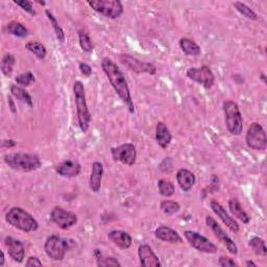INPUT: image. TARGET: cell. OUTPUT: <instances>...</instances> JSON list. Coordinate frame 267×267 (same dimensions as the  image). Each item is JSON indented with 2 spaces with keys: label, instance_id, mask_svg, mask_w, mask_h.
<instances>
[{
  "label": "cell",
  "instance_id": "obj_16",
  "mask_svg": "<svg viewBox=\"0 0 267 267\" xmlns=\"http://www.w3.org/2000/svg\"><path fill=\"white\" fill-rule=\"evenodd\" d=\"M5 244L8 249V253L10 257L17 263H22L25 257V249L24 246L19 240L13 237H7L5 239Z\"/></svg>",
  "mask_w": 267,
  "mask_h": 267
},
{
  "label": "cell",
  "instance_id": "obj_33",
  "mask_svg": "<svg viewBox=\"0 0 267 267\" xmlns=\"http://www.w3.org/2000/svg\"><path fill=\"white\" fill-rule=\"evenodd\" d=\"M95 256H96V263L97 266L100 267H108V266H121V263L115 259L114 257H103L101 253L98 252V250H95Z\"/></svg>",
  "mask_w": 267,
  "mask_h": 267
},
{
  "label": "cell",
  "instance_id": "obj_44",
  "mask_svg": "<svg viewBox=\"0 0 267 267\" xmlns=\"http://www.w3.org/2000/svg\"><path fill=\"white\" fill-rule=\"evenodd\" d=\"M6 262V257H5V253L2 252V259H0V266H4Z\"/></svg>",
  "mask_w": 267,
  "mask_h": 267
},
{
  "label": "cell",
  "instance_id": "obj_32",
  "mask_svg": "<svg viewBox=\"0 0 267 267\" xmlns=\"http://www.w3.org/2000/svg\"><path fill=\"white\" fill-rule=\"evenodd\" d=\"M158 188H159L160 194H161L164 197H170L175 192L174 185L170 181L164 180V179L160 180L158 182Z\"/></svg>",
  "mask_w": 267,
  "mask_h": 267
},
{
  "label": "cell",
  "instance_id": "obj_39",
  "mask_svg": "<svg viewBox=\"0 0 267 267\" xmlns=\"http://www.w3.org/2000/svg\"><path fill=\"white\" fill-rule=\"evenodd\" d=\"M218 265L221 267H234L238 266V264L229 257H220L218 260Z\"/></svg>",
  "mask_w": 267,
  "mask_h": 267
},
{
  "label": "cell",
  "instance_id": "obj_22",
  "mask_svg": "<svg viewBox=\"0 0 267 267\" xmlns=\"http://www.w3.org/2000/svg\"><path fill=\"white\" fill-rule=\"evenodd\" d=\"M108 238L115 246H117L118 248H120L122 250L129 249L132 243L131 236L124 231H119V230L111 231L108 234Z\"/></svg>",
  "mask_w": 267,
  "mask_h": 267
},
{
  "label": "cell",
  "instance_id": "obj_24",
  "mask_svg": "<svg viewBox=\"0 0 267 267\" xmlns=\"http://www.w3.org/2000/svg\"><path fill=\"white\" fill-rule=\"evenodd\" d=\"M229 209L232 213V215L234 217L238 218L240 221H242V224L248 225L251 221L250 215L244 211L241 204L239 203V201L237 198H231L229 201Z\"/></svg>",
  "mask_w": 267,
  "mask_h": 267
},
{
  "label": "cell",
  "instance_id": "obj_9",
  "mask_svg": "<svg viewBox=\"0 0 267 267\" xmlns=\"http://www.w3.org/2000/svg\"><path fill=\"white\" fill-rule=\"evenodd\" d=\"M184 236L189 244L196 251L205 254H216L218 248L211 240L194 231H185Z\"/></svg>",
  "mask_w": 267,
  "mask_h": 267
},
{
  "label": "cell",
  "instance_id": "obj_26",
  "mask_svg": "<svg viewBox=\"0 0 267 267\" xmlns=\"http://www.w3.org/2000/svg\"><path fill=\"white\" fill-rule=\"evenodd\" d=\"M11 94L14 98H16L17 100H19L20 102H22L26 105H29L30 108H33L34 106V101H33L31 94L23 87H20L18 85H13L11 87Z\"/></svg>",
  "mask_w": 267,
  "mask_h": 267
},
{
  "label": "cell",
  "instance_id": "obj_18",
  "mask_svg": "<svg viewBox=\"0 0 267 267\" xmlns=\"http://www.w3.org/2000/svg\"><path fill=\"white\" fill-rule=\"evenodd\" d=\"M154 236L157 239L161 240V241L168 242V243H182L183 242L182 237L175 230H173L169 227H165V226L159 227L158 229H155Z\"/></svg>",
  "mask_w": 267,
  "mask_h": 267
},
{
  "label": "cell",
  "instance_id": "obj_28",
  "mask_svg": "<svg viewBox=\"0 0 267 267\" xmlns=\"http://www.w3.org/2000/svg\"><path fill=\"white\" fill-rule=\"evenodd\" d=\"M249 246L254 251V253L256 255L266 257L267 249H266V246H265V241L262 238H260L258 236L251 238L250 241H249Z\"/></svg>",
  "mask_w": 267,
  "mask_h": 267
},
{
  "label": "cell",
  "instance_id": "obj_37",
  "mask_svg": "<svg viewBox=\"0 0 267 267\" xmlns=\"http://www.w3.org/2000/svg\"><path fill=\"white\" fill-rule=\"evenodd\" d=\"M15 81H16L17 85L20 87H29L32 83H34L36 81V78H35V75L31 71H28L25 73L19 74L15 78Z\"/></svg>",
  "mask_w": 267,
  "mask_h": 267
},
{
  "label": "cell",
  "instance_id": "obj_42",
  "mask_svg": "<svg viewBox=\"0 0 267 267\" xmlns=\"http://www.w3.org/2000/svg\"><path fill=\"white\" fill-rule=\"evenodd\" d=\"M16 144H17V142L14 141V140H4L2 146H3L4 148H5V147L11 148V147H14Z\"/></svg>",
  "mask_w": 267,
  "mask_h": 267
},
{
  "label": "cell",
  "instance_id": "obj_34",
  "mask_svg": "<svg viewBox=\"0 0 267 267\" xmlns=\"http://www.w3.org/2000/svg\"><path fill=\"white\" fill-rule=\"evenodd\" d=\"M233 5H234L235 9L237 10V12H239L242 16H244L247 19H250V20H258V15H257L250 7H248L246 4L236 2V3H234Z\"/></svg>",
  "mask_w": 267,
  "mask_h": 267
},
{
  "label": "cell",
  "instance_id": "obj_12",
  "mask_svg": "<svg viewBox=\"0 0 267 267\" xmlns=\"http://www.w3.org/2000/svg\"><path fill=\"white\" fill-rule=\"evenodd\" d=\"M206 224L211 229V231L214 233L215 237L227 248L229 253L234 255V256H236L238 254V247H237V244L233 241L232 238L224 231V229L217 224V221L214 218H213L212 216L208 215L206 217Z\"/></svg>",
  "mask_w": 267,
  "mask_h": 267
},
{
  "label": "cell",
  "instance_id": "obj_23",
  "mask_svg": "<svg viewBox=\"0 0 267 267\" xmlns=\"http://www.w3.org/2000/svg\"><path fill=\"white\" fill-rule=\"evenodd\" d=\"M103 176V165L100 162H94L92 164V171L90 175L89 186L92 192L98 193L101 188V182Z\"/></svg>",
  "mask_w": 267,
  "mask_h": 267
},
{
  "label": "cell",
  "instance_id": "obj_17",
  "mask_svg": "<svg viewBox=\"0 0 267 267\" xmlns=\"http://www.w3.org/2000/svg\"><path fill=\"white\" fill-rule=\"evenodd\" d=\"M138 256L140 260V264L146 267H160L161 262L159 257L154 254L152 249L148 244H142L138 249Z\"/></svg>",
  "mask_w": 267,
  "mask_h": 267
},
{
  "label": "cell",
  "instance_id": "obj_5",
  "mask_svg": "<svg viewBox=\"0 0 267 267\" xmlns=\"http://www.w3.org/2000/svg\"><path fill=\"white\" fill-rule=\"evenodd\" d=\"M224 112L226 119V126L234 136L241 135L243 130V119L238 104L233 100L224 102Z\"/></svg>",
  "mask_w": 267,
  "mask_h": 267
},
{
  "label": "cell",
  "instance_id": "obj_13",
  "mask_svg": "<svg viewBox=\"0 0 267 267\" xmlns=\"http://www.w3.org/2000/svg\"><path fill=\"white\" fill-rule=\"evenodd\" d=\"M119 60L122 65H124L127 69L131 70L132 72L140 73H148L150 75H154L157 73V67L147 62H142L139 59L129 56V55H120Z\"/></svg>",
  "mask_w": 267,
  "mask_h": 267
},
{
  "label": "cell",
  "instance_id": "obj_8",
  "mask_svg": "<svg viewBox=\"0 0 267 267\" xmlns=\"http://www.w3.org/2000/svg\"><path fill=\"white\" fill-rule=\"evenodd\" d=\"M247 145L254 150H265L267 147V138L263 126L254 122L250 125L246 136Z\"/></svg>",
  "mask_w": 267,
  "mask_h": 267
},
{
  "label": "cell",
  "instance_id": "obj_40",
  "mask_svg": "<svg viewBox=\"0 0 267 267\" xmlns=\"http://www.w3.org/2000/svg\"><path fill=\"white\" fill-rule=\"evenodd\" d=\"M78 67H79V70H81V72L86 77H89L92 74V68H91V66L89 64H87V63H79Z\"/></svg>",
  "mask_w": 267,
  "mask_h": 267
},
{
  "label": "cell",
  "instance_id": "obj_45",
  "mask_svg": "<svg viewBox=\"0 0 267 267\" xmlns=\"http://www.w3.org/2000/svg\"><path fill=\"white\" fill-rule=\"evenodd\" d=\"M246 265H247L248 267H250V266H253V267H257V264H256L255 262L251 261V260H248V261L246 262Z\"/></svg>",
  "mask_w": 267,
  "mask_h": 267
},
{
  "label": "cell",
  "instance_id": "obj_43",
  "mask_svg": "<svg viewBox=\"0 0 267 267\" xmlns=\"http://www.w3.org/2000/svg\"><path fill=\"white\" fill-rule=\"evenodd\" d=\"M8 98H9V104H10V108H11V111H12L13 113H16V108H15V103H14V101H13L12 97H11V96H9Z\"/></svg>",
  "mask_w": 267,
  "mask_h": 267
},
{
  "label": "cell",
  "instance_id": "obj_41",
  "mask_svg": "<svg viewBox=\"0 0 267 267\" xmlns=\"http://www.w3.org/2000/svg\"><path fill=\"white\" fill-rule=\"evenodd\" d=\"M25 266L28 267H35V266H43L42 262L40 261V259H38L37 257H30L25 263Z\"/></svg>",
  "mask_w": 267,
  "mask_h": 267
},
{
  "label": "cell",
  "instance_id": "obj_20",
  "mask_svg": "<svg viewBox=\"0 0 267 267\" xmlns=\"http://www.w3.org/2000/svg\"><path fill=\"white\" fill-rule=\"evenodd\" d=\"M155 141H157L158 145L160 147H162L163 149H166L170 145V143L172 141V135H171L169 128L162 121L158 122V124H157V127H155Z\"/></svg>",
  "mask_w": 267,
  "mask_h": 267
},
{
  "label": "cell",
  "instance_id": "obj_27",
  "mask_svg": "<svg viewBox=\"0 0 267 267\" xmlns=\"http://www.w3.org/2000/svg\"><path fill=\"white\" fill-rule=\"evenodd\" d=\"M7 30L10 35H13L18 38H25L29 35V30L26 29L22 23L17 21L10 22L7 26Z\"/></svg>",
  "mask_w": 267,
  "mask_h": 267
},
{
  "label": "cell",
  "instance_id": "obj_4",
  "mask_svg": "<svg viewBox=\"0 0 267 267\" xmlns=\"http://www.w3.org/2000/svg\"><path fill=\"white\" fill-rule=\"evenodd\" d=\"M6 219L12 227L26 233L35 232L39 228V224L34 216L20 207L12 208L7 213Z\"/></svg>",
  "mask_w": 267,
  "mask_h": 267
},
{
  "label": "cell",
  "instance_id": "obj_6",
  "mask_svg": "<svg viewBox=\"0 0 267 267\" xmlns=\"http://www.w3.org/2000/svg\"><path fill=\"white\" fill-rule=\"evenodd\" d=\"M88 5L98 14L110 19L119 18L124 11L119 0H92Z\"/></svg>",
  "mask_w": 267,
  "mask_h": 267
},
{
  "label": "cell",
  "instance_id": "obj_15",
  "mask_svg": "<svg viewBox=\"0 0 267 267\" xmlns=\"http://www.w3.org/2000/svg\"><path fill=\"white\" fill-rule=\"evenodd\" d=\"M210 207L212 209V211L215 213L217 215V217L230 229V231H232L233 233H237L240 230V227L238 225V222L229 215V213L226 211V209L220 205V203H218L215 199H212L210 203Z\"/></svg>",
  "mask_w": 267,
  "mask_h": 267
},
{
  "label": "cell",
  "instance_id": "obj_30",
  "mask_svg": "<svg viewBox=\"0 0 267 267\" xmlns=\"http://www.w3.org/2000/svg\"><path fill=\"white\" fill-rule=\"evenodd\" d=\"M25 48L28 49L30 52L34 53V55H35L38 59H40V60L45 59V57H46V55H47V49H46V47H45L42 43L37 42V41L26 43Z\"/></svg>",
  "mask_w": 267,
  "mask_h": 267
},
{
  "label": "cell",
  "instance_id": "obj_31",
  "mask_svg": "<svg viewBox=\"0 0 267 267\" xmlns=\"http://www.w3.org/2000/svg\"><path fill=\"white\" fill-rule=\"evenodd\" d=\"M16 63V59L11 53H6L2 60V72L4 73L5 76L10 77L12 76L14 66Z\"/></svg>",
  "mask_w": 267,
  "mask_h": 267
},
{
  "label": "cell",
  "instance_id": "obj_35",
  "mask_svg": "<svg viewBox=\"0 0 267 267\" xmlns=\"http://www.w3.org/2000/svg\"><path fill=\"white\" fill-rule=\"evenodd\" d=\"M160 209H161L162 212L165 213L166 215H173L180 211L181 206L177 202L174 201H163L161 205H160Z\"/></svg>",
  "mask_w": 267,
  "mask_h": 267
},
{
  "label": "cell",
  "instance_id": "obj_2",
  "mask_svg": "<svg viewBox=\"0 0 267 267\" xmlns=\"http://www.w3.org/2000/svg\"><path fill=\"white\" fill-rule=\"evenodd\" d=\"M73 93H74L76 113H77V122H78L79 128H81V130L83 132H87L90 127L92 117H91L88 104H87V100H86L85 87L81 81L74 82Z\"/></svg>",
  "mask_w": 267,
  "mask_h": 267
},
{
  "label": "cell",
  "instance_id": "obj_38",
  "mask_svg": "<svg viewBox=\"0 0 267 267\" xmlns=\"http://www.w3.org/2000/svg\"><path fill=\"white\" fill-rule=\"evenodd\" d=\"M14 4H16V5L19 6L23 11L28 12L29 14H31V15H33V16H36V15H37L36 11L34 10L33 3H32V2H28V0H14Z\"/></svg>",
  "mask_w": 267,
  "mask_h": 267
},
{
  "label": "cell",
  "instance_id": "obj_11",
  "mask_svg": "<svg viewBox=\"0 0 267 267\" xmlns=\"http://www.w3.org/2000/svg\"><path fill=\"white\" fill-rule=\"evenodd\" d=\"M111 153L114 161L116 162H120L128 166H132L136 163L137 150L135 145L131 143H124L117 147H113L111 149Z\"/></svg>",
  "mask_w": 267,
  "mask_h": 267
},
{
  "label": "cell",
  "instance_id": "obj_7",
  "mask_svg": "<svg viewBox=\"0 0 267 267\" xmlns=\"http://www.w3.org/2000/svg\"><path fill=\"white\" fill-rule=\"evenodd\" d=\"M44 250L50 259L55 261H62L65 258L67 251L69 250V246L66 240L59 236L52 235L46 239Z\"/></svg>",
  "mask_w": 267,
  "mask_h": 267
},
{
  "label": "cell",
  "instance_id": "obj_3",
  "mask_svg": "<svg viewBox=\"0 0 267 267\" xmlns=\"http://www.w3.org/2000/svg\"><path fill=\"white\" fill-rule=\"evenodd\" d=\"M6 164L14 170L32 172L39 169L42 165L41 160L37 154L25 153V152H15L5 155Z\"/></svg>",
  "mask_w": 267,
  "mask_h": 267
},
{
  "label": "cell",
  "instance_id": "obj_19",
  "mask_svg": "<svg viewBox=\"0 0 267 267\" xmlns=\"http://www.w3.org/2000/svg\"><path fill=\"white\" fill-rule=\"evenodd\" d=\"M176 181H177L180 188L184 192H189L193 188V186L195 185L196 179H195L194 173L192 171H190L189 169L181 168L176 172Z\"/></svg>",
  "mask_w": 267,
  "mask_h": 267
},
{
  "label": "cell",
  "instance_id": "obj_29",
  "mask_svg": "<svg viewBox=\"0 0 267 267\" xmlns=\"http://www.w3.org/2000/svg\"><path fill=\"white\" fill-rule=\"evenodd\" d=\"M45 14L48 18V20L50 21V24L52 25V29L53 31H55V34H56V37L57 39L59 40V42L61 43H64L65 40H66V37H65V33H64V30L61 28L57 18L53 16V14L49 11V10H46L45 11Z\"/></svg>",
  "mask_w": 267,
  "mask_h": 267
},
{
  "label": "cell",
  "instance_id": "obj_36",
  "mask_svg": "<svg viewBox=\"0 0 267 267\" xmlns=\"http://www.w3.org/2000/svg\"><path fill=\"white\" fill-rule=\"evenodd\" d=\"M78 41H79V45H81V48L85 52H92L93 51V49H94L93 42L85 32H82V31L78 32Z\"/></svg>",
  "mask_w": 267,
  "mask_h": 267
},
{
  "label": "cell",
  "instance_id": "obj_21",
  "mask_svg": "<svg viewBox=\"0 0 267 267\" xmlns=\"http://www.w3.org/2000/svg\"><path fill=\"white\" fill-rule=\"evenodd\" d=\"M81 165L77 162L70 161V160H66L56 167L57 173L63 177H75L81 173Z\"/></svg>",
  "mask_w": 267,
  "mask_h": 267
},
{
  "label": "cell",
  "instance_id": "obj_14",
  "mask_svg": "<svg viewBox=\"0 0 267 267\" xmlns=\"http://www.w3.org/2000/svg\"><path fill=\"white\" fill-rule=\"evenodd\" d=\"M50 218L60 229L68 230L77 224V216L61 207H55L50 213Z\"/></svg>",
  "mask_w": 267,
  "mask_h": 267
},
{
  "label": "cell",
  "instance_id": "obj_46",
  "mask_svg": "<svg viewBox=\"0 0 267 267\" xmlns=\"http://www.w3.org/2000/svg\"><path fill=\"white\" fill-rule=\"evenodd\" d=\"M261 79L263 81V83H266V79H265V74L264 73H262L261 74Z\"/></svg>",
  "mask_w": 267,
  "mask_h": 267
},
{
  "label": "cell",
  "instance_id": "obj_10",
  "mask_svg": "<svg viewBox=\"0 0 267 267\" xmlns=\"http://www.w3.org/2000/svg\"><path fill=\"white\" fill-rule=\"evenodd\" d=\"M191 81L202 85L205 89H211L215 83V75L207 65H204L199 68H189L186 72Z\"/></svg>",
  "mask_w": 267,
  "mask_h": 267
},
{
  "label": "cell",
  "instance_id": "obj_25",
  "mask_svg": "<svg viewBox=\"0 0 267 267\" xmlns=\"http://www.w3.org/2000/svg\"><path fill=\"white\" fill-rule=\"evenodd\" d=\"M179 44H180L182 51L187 56L195 57V56H199L202 53V49H201L199 45L189 38H182L180 40Z\"/></svg>",
  "mask_w": 267,
  "mask_h": 267
},
{
  "label": "cell",
  "instance_id": "obj_1",
  "mask_svg": "<svg viewBox=\"0 0 267 267\" xmlns=\"http://www.w3.org/2000/svg\"><path fill=\"white\" fill-rule=\"evenodd\" d=\"M101 67L103 72L108 77L109 82L117 95L121 98V100L126 104L127 109L130 114L135 112V104H134L130 90L127 85L125 76L119 67L109 58H103L101 61Z\"/></svg>",
  "mask_w": 267,
  "mask_h": 267
}]
</instances>
